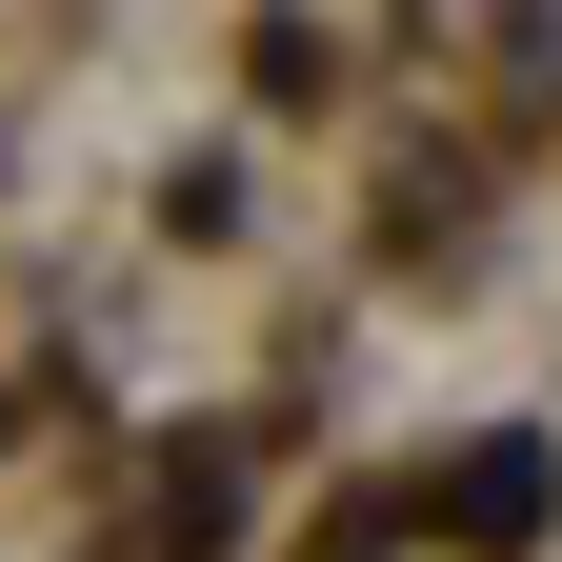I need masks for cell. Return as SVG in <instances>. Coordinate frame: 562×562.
<instances>
[{
  "label": "cell",
  "instance_id": "cell-1",
  "mask_svg": "<svg viewBox=\"0 0 562 562\" xmlns=\"http://www.w3.org/2000/svg\"><path fill=\"white\" fill-rule=\"evenodd\" d=\"M442 522H462V542H522V522H542V442H482Z\"/></svg>",
  "mask_w": 562,
  "mask_h": 562
}]
</instances>
